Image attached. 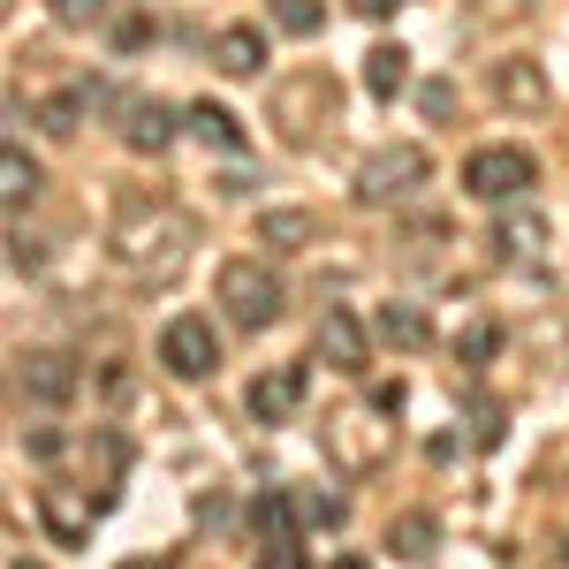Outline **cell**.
<instances>
[{
    "mask_svg": "<svg viewBox=\"0 0 569 569\" xmlns=\"http://www.w3.org/2000/svg\"><path fill=\"white\" fill-rule=\"evenodd\" d=\"M8 569H46V562H31V555H16V562H8Z\"/></svg>",
    "mask_w": 569,
    "mask_h": 569,
    "instance_id": "34",
    "label": "cell"
},
{
    "mask_svg": "<svg viewBox=\"0 0 569 569\" xmlns=\"http://www.w3.org/2000/svg\"><path fill=\"white\" fill-rule=\"evenodd\" d=\"M319 23H327L319 0H273V31H289V39H319Z\"/></svg>",
    "mask_w": 569,
    "mask_h": 569,
    "instance_id": "22",
    "label": "cell"
},
{
    "mask_svg": "<svg viewBox=\"0 0 569 569\" xmlns=\"http://www.w3.org/2000/svg\"><path fill=\"white\" fill-rule=\"evenodd\" d=\"M493 99L517 107V114H547L555 91H547V77H539V61H501V69H493Z\"/></svg>",
    "mask_w": 569,
    "mask_h": 569,
    "instance_id": "10",
    "label": "cell"
},
{
    "mask_svg": "<svg viewBox=\"0 0 569 569\" xmlns=\"http://www.w3.org/2000/svg\"><path fill=\"white\" fill-rule=\"evenodd\" d=\"M372 327H380V342H395V350H426V342H433V327H426L418 305H380Z\"/></svg>",
    "mask_w": 569,
    "mask_h": 569,
    "instance_id": "16",
    "label": "cell"
},
{
    "mask_svg": "<svg viewBox=\"0 0 569 569\" xmlns=\"http://www.w3.org/2000/svg\"><path fill=\"white\" fill-rule=\"evenodd\" d=\"M152 39V23H144V16H137V23H122V31H114V46H122V53H130V46H144Z\"/></svg>",
    "mask_w": 569,
    "mask_h": 569,
    "instance_id": "32",
    "label": "cell"
},
{
    "mask_svg": "<svg viewBox=\"0 0 569 569\" xmlns=\"http://www.w3.org/2000/svg\"><path fill=\"white\" fill-rule=\"evenodd\" d=\"M297 517H305V525H342L350 509H342L335 493H311V486H297Z\"/></svg>",
    "mask_w": 569,
    "mask_h": 569,
    "instance_id": "25",
    "label": "cell"
},
{
    "mask_svg": "<svg viewBox=\"0 0 569 569\" xmlns=\"http://www.w3.org/2000/svg\"><path fill=\"white\" fill-rule=\"evenodd\" d=\"M388 547L402 555V562H433V547H440V525L426 517V509H410V517H395V525H388Z\"/></svg>",
    "mask_w": 569,
    "mask_h": 569,
    "instance_id": "15",
    "label": "cell"
},
{
    "mask_svg": "<svg viewBox=\"0 0 569 569\" xmlns=\"http://www.w3.org/2000/svg\"><path fill=\"white\" fill-rule=\"evenodd\" d=\"M23 456H39V463H53V456H61V433H46V426H31V433H23Z\"/></svg>",
    "mask_w": 569,
    "mask_h": 569,
    "instance_id": "30",
    "label": "cell"
},
{
    "mask_svg": "<svg viewBox=\"0 0 569 569\" xmlns=\"http://www.w3.org/2000/svg\"><path fill=\"white\" fill-rule=\"evenodd\" d=\"M297 402H305V365H273V372L251 380V418L259 426H289Z\"/></svg>",
    "mask_w": 569,
    "mask_h": 569,
    "instance_id": "8",
    "label": "cell"
},
{
    "mask_svg": "<svg viewBox=\"0 0 569 569\" xmlns=\"http://www.w3.org/2000/svg\"><path fill=\"white\" fill-rule=\"evenodd\" d=\"M0 198H8V213H23V206L39 198V168L23 160V144H8V152H0Z\"/></svg>",
    "mask_w": 569,
    "mask_h": 569,
    "instance_id": "21",
    "label": "cell"
},
{
    "mask_svg": "<svg viewBox=\"0 0 569 569\" xmlns=\"http://www.w3.org/2000/svg\"><path fill=\"white\" fill-rule=\"evenodd\" d=\"M433 176V160H426V144H380L365 168H357V206H402V198H418Z\"/></svg>",
    "mask_w": 569,
    "mask_h": 569,
    "instance_id": "4",
    "label": "cell"
},
{
    "mask_svg": "<svg viewBox=\"0 0 569 569\" xmlns=\"http://www.w3.org/2000/svg\"><path fill=\"white\" fill-rule=\"evenodd\" d=\"M402 84H410V53H402V46H372V53H365V91H372V99H395Z\"/></svg>",
    "mask_w": 569,
    "mask_h": 569,
    "instance_id": "17",
    "label": "cell"
},
{
    "mask_svg": "<svg viewBox=\"0 0 569 569\" xmlns=\"http://www.w3.org/2000/svg\"><path fill=\"white\" fill-rule=\"evenodd\" d=\"M84 463H99V509H114V493H122V471H130V440L122 433H91V448H84Z\"/></svg>",
    "mask_w": 569,
    "mask_h": 569,
    "instance_id": "13",
    "label": "cell"
},
{
    "mask_svg": "<svg viewBox=\"0 0 569 569\" xmlns=\"http://www.w3.org/2000/svg\"><path fill=\"white\" fill-rule=\"evenodd\" d=\"M259 569H311V562H305V547H297V539H273V547L259 555Z\"/></svg>",
    "mask_w": 569,
    "mask_h": 569,
    "instance_id": "29",
    "label": "cell"
},
{
    "mask_svg": "<svg viewBox=\"0 0 569 569\" xmlns=\"http://www.w3.org/2000/svg\"><path fill=\"white\" fill-rule=\"evenodd\" d=\"M251 525H259L266 547H273V539H297V525H305V517H297V493H259V501H251Z\"/></svg>",
    "mask_w": 569,
    "mask_h": 569,
    "instance_id": "20",
    "label": "cell"
},
{
    "mask_svg": "<svg viewBox=\"0 0 569 569\" xmlns=\"http://www.w3.org/2000/svg\"><path fill=\"white\" fill-rule=\"evenodd\" d=\"M46 8H53V23H61V31H91V23L107 16V0H46Z\"/></svg>",
    "mask_w": 569,
    "mask_h": 569,
    "instance_id": "24",
    "label": "cell"
},
{
    "mask_svg": "<svg viewBox=\"0 0 569 569\" xmlns=\"http://www.w3.org/2000/svg\"><path fill=\"white\" fill-rule=\"evenodd\" d=\"M471 418H479V426H471V440H479V448H493V440H501V402H471Z\"/></svg>",
    "mask_w": 569,
    "mask_h": 569,
    "instance_id": "27",
    "label": "cell"
},
{
    "mask_svg": "<svg viewBox=\"0 0 569 569\" xmlns=\"http://www.w3.org/2000/svg\"><path fill=\"white\" fill-rule=\"evenodd\" d=\"M8 266H16V273H39V266H46L39 236H23V228H8Z\"/></svg>",
    "mask_w": 569,
    "mask_h": 569,
    "instance_id": "26",
    "label": "cell"
},
{
    "mask_svg": "<svg viewBox=\"0 0 569 569\" xmlns=\"http://www.w3.org/2000/svg\"><path fill=\"white\" fill-rule=\"evenodd\" d=\"M122 114H130V122H122V144H130V152H168V144H176V107H168V99H130Z\"/></svg>",
    "mask_w": 569,
    "mask_h": 569,
    "instance_id": "9",
    "label": "cell"
},
{
    "mask_svg": "<svg viewBox=\"0 0 569 569\" xmlns=\"http://www.w3.org/2000/svg\"><path fill=\"white\" fill-rule=\"evenodd\" d=\"M182 130L198 137V144H220V152H236V144H243V130H236V114H228V107H213V99H198V107L182 114Z\"/></svg>",
    "mask_w": 569,
    "mask_h": 569,
    "instance_id": "18",
    "label": "cell"
},
{
    "mask_svg": "<svg viewBox=\"0 0 569 569\" xmlns=\"http://www.w3.org/2000/svg\"><path fill=\"white\" fill-rule=\"evenodd\" d=\"M335 569H372V562H357V555H342V562H335Z\"/></svg>",
    "mask_w": 569,
    "mask_h": 569,
    "instance_id": "35",
    "label": "cell"
},
{
    "mask_svg": "<svg viewBox=\"0 0 569 569\" xmlns=\"http://www.w3.org/2000/svg\"><path fill=\"white\" fill-rule=\"evenodd\" d=\"M319 357H327L335 372H350V380L365 372V327H357V319H350L342 305H335L327 319H319Z\"/></svg>",
    "mask_w": 569,
    "mask_h": 569,
    "instance_id": "11",
    "label": "cell"
},
{
    "mask_svg": "<svg viewBox=\"0 0 569 569\" xmlns=\"http://www.w3.org/2000/svg\"><path fill=\"white\" fill-rule=\"evenodd\" d=\"M190 220L182 213H137L114 228V266H122V281L137 289H160V281H176L182 259H190Z\"/></svg>",
    "mask_w": 569,
    "mask_h": 569,
    "instance_id": "1",
    "label": "cell"
},
{
    "mask_svg": "<svg viewBox=\"0 0 569 569\" xmlns=\"http://www.w3.org/2000/svg\"><path fill=\"white\" fill-rule=\"evenodd\" d=\"M448 107H456V84H426V114H433V122L448 114Z\"/></svg>",
    "mask_w": 569,
    "mask_h": 569,
    "instance_id": "31",
    "label": "cell"
},
{
    "mask_svg": "<svg viewBox=\"0 0 569 569\" xmlns=\"http://www.w3.org/2000/svg\"><path fill=\"white\" fill-rule=\"evenodd\" d=\"M16 388L31 395L39 410H61V402H77L84 372H77V357H69V350H23V357H16Z\"/></svg>",
    "mask_w": 569,
    "mask_h": 569,
    "instance_id": "6",
    "label": "cell"
},
{
    "mask_svg": "<svg viewBox=\"0 0 569 569\" xmlns=\"http://www.w3.org/2000/svg\"><path fill=\"white\" fill-rule=\"evenodd\" d=\"M311 236H319V220H311L305 206H273V213H259V243L266 251H305Z\"/></svg>",
    "mask_w": 569,
    "mask_h": 569,
    "instance_id": "14",
    "label": "cell"
},
{
    "mask_svg": "<svg viewBox=\"0 0 569 569\" xmlns=\"http://www.w3.org/2000/svg\"><path fill=\"white\" fill-rule=\"evenodd\" d=\"M531 182H539V160H531L525 144H479V152L463 160V190H471L479 206L531 198Z\"/></svg>",
    "mask_w": 569,
    "mask_h": 569,
    "instance_id": "3",
    "label": "cell"
},
{
    "mask_svg": "<svg viewBox=\"0 0 569 569\" xmlns=\"http://www.w3.org/2000/svg\"><path fill=\"white\" fill-rule=\"evenodd\" d=\"M160 365L176 372V380H206L220 372V335L206 311H176L168 327H160Z\"/></svg>",
    "mask_w": 569,
    "mask_h": 569,
    "instance_id": "5",
    "label": "cell"
},
{
    "mask_svg": "<svg viewBox=\"0 0 569 569\" xmlns=\"http://www.w3.org/2000/svg\"><path fill=\"white\" fill-rule=\"evenodd\" d=\"M77 114H84V99H46V130H53V137L77 130Z\"/></svg>",
    "mask_w": 569,
    "mask_h": 569,
    "instance_id": "28",
    "label": "cell"
},
{
    "mask_svg": "<svg viewBox=\"0 0 569 569\" xmlns=\"http://www.w3.org/2000/svg\"><path fill=\"white\" fill-rule=\"evenodd\" d=\"M357 16H372V23H380V16H395V8H410V0H350Z\"/></svg>",
    "mask_w": 569,
    "mask_h": 569,
    "instance_id": "33",
    "label": "cell"
},
{
    "mask_svg": "<svg viewBox=\"0 0 569 569\" xmlns=\"http://www.w3.org/2000/svg\"><path fill=\"white\" fill-rule=\"evenodd\" d=\"M213 61H220V77H259V69H266V31L228 23V31L213 39Z\"/></svg>",
    "mask_w": 569,
    "mask_h": 569,
    "instance_id": "12",
    "label": "cell"
},
{
    "mask_svg": "<svg viewBox=\"0 0 569 569\" xmlns=\"http://www.w3.org/2000/svg\"><path fill=\"white\" fill-rule=\"evenodd\" d=\"M493 243H501V259H539V243H547V220L525 206V213H509L501 228H493Z\"/></svg>",
    "mask_w": 569,
    "mask_h": 569,
    "instance_id": "19",
    "label": "cell"
},
{
    "mask_svg": "<svg viewBox=\"0 0 569 569\" xmlns=\"http://www.w3.org/2000/svg\"><path fill=\"white\" fill-rule=\"evenodd\" d=\"M122 569H160V562H122Z\"/></svg>",
    "mask_w": 569,
    "mask_h": 569,
    "instance_id": "36",
    "label": "cell"
},
{
    "mask_svg": "<svg viewBox=\"0 0 569 569\" xmlns=\"http://www.w3.org/2000/svg\"><path fill=\"white\" fill-rule=\"evenodd\" d=\"M493 350H501V327H493V319H471V327L456 335V365H486Z\"/></svg>",
    "mask_w": 569,
    "mask_h": 569,
    "instance_id": "23",
    "label": "cell"
},
{
    "mask_svg": "<svg viewBox=\"0 0 569 569\" xmlns=\"http://www.w3.org/2000/svg\"><path fill=\"white\" fill-rule=\"evenodd\" d=\"M91 517H99V493H77V486H39V525L53 531V547H84Z\"/></svg>",
    "mask_w": 569,
    "mask_h": 569,
    "instance_id": "7",
    "label": "cell"
},
{
    "mask_svg": "<svg viewBox=\"0 0 569 569\" xmlns=\"http://www.w3.org/2000/svg\"><path fill=\"white\" fill-rule=\"evenodd\" d=\"M281 281H273V266L259 259H228L220 266V311H228V327H243V335H259V327H273L281 319Z\"/></svg>",
    "mask_w": 569,
    "mask_h": 569,
    "instance_id": "2",
    "label": "cell"
}]
</instances>
